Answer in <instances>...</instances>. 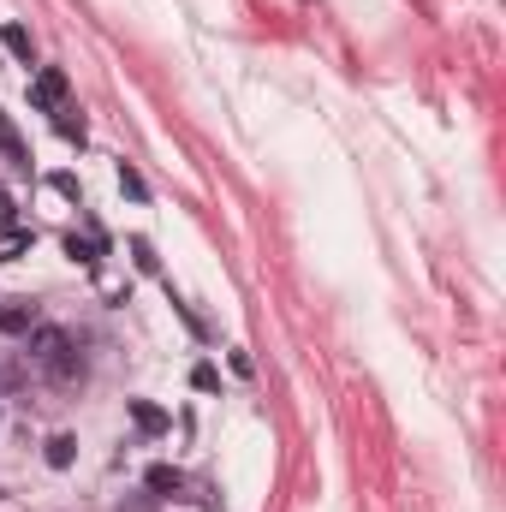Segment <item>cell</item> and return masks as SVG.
<instances>
[{
	"mask_svg": "<svg viewBox=\"0 0 506 512\" xmlns=\"http://www.w3.org/2000/svg\"><path fill=\"white\" fill-rule=\"evenodd\" d=\"M30 358L48 370V376H72L78 370V358H72V340H66V328H30Z\"/></svg>",
	"mask_w": 506,
	"mask_h": 512,
	"instance_id": "6da1fadb",
	"label": "cell"
},
{
	"mask_svg": "<svg viewBox=\"0 0 506 512\" xmlns=\"http://www.w3.org/2000/svg\"><path fill=\"white\" fill-rule=\"evenodd\" d=\"M30 102H36V108H60V102H66V72L42 66V72H36V84H30Z\"/></svg>",
	"mask_w": 506,
	"mask_h": 512,
	"instance_id": "7a4b0ae2",
	"label": "cell"
},
{
	"mask_svg": "<svg viewBox=\"0 0 506 512\" xmlns=\"http://www.w3.org/2000/svg\"><path fill=\"white\" fill-rule=\"evenodd\" d=\"M179 489H185V477H179L173 465H155V471H149V495H161V501H167V495H179Z\"/></svg>",
	"mask_w": 506,
	"mask_h": 512,
	"instance_id": "3957f363",
	"label": "cell"
},
{
	"mask_svg": "<svg viewBox=\"0 0 506 512\" xmlns=\"http://www.w3.org/2000/svg\"><path fill=\"white\" fill-rule=\"evenodd\" d=\"M0 328H6V334H30V328H36V310H30V304H6V310H0Z\"/></svg>",
	"mask_w": 506,
	"mask_h": 512,
	"instance_id": "277c9868",
	"label": "cell"
},
{
	"mask_svg": "<svg viewBox=\"0 0 506 512\" xmlns=\"http://www.w3.org/2000/svg\"><path fill=\"white\" fill-rule=\"evenodd\" d=\"M72 453H78V441H72V435H54V441H48V465H54V471H66V465H72Z\"/></svg>",
	"mask_w": 506,
	"mask_h": 512,
	"instance_id": "5b68a950",
	"label": "cell"
},
{
	"mask_svg": "<svg viewBox=\"0 0 506 512\" xmlns=\"http://www.w3.org/2000/svg\"><path fill=\"white\" fill-rule=\"evenodd\" d=\"M0 42H6L18 60H30V30H24V24H6V30H0Z\"/></svg>",
	"mask_w": 506,
	"mask_h": 512,
	"instance_id": "8992f818",
	"label": "cell"
},
{
	"mask_svg": "<svg viewBox=\"0 0 506 512\" xmlns=\"http://www.w3.org/2000/svg\"><path fill=\"white\" fill-rule=\"evenodd\" d=\"M0 149H6L18 167H30V161H24V143H18V131H12V120H6V114H0Z\"/></svg>",
	"mask_w": 506,
	"mask_h": 512,
	"instance_id": "52a82bcc",
	"label": "cell"
},
{
	"mask_svg": "<svg viewBox=\"0 0 506 512\" xmlns=\"http://www.w3.org/2000/svg\"><path fill=\"white\" fill-rule=\"evenodd\" d=\"M66 251H72V262H84V268H96V239H66Z\"/></svg>",
	"mask_w": 506,
	"mask_h": 512,
	"instance_id": "ba28073f",
	"label": "cell"
},
{
	"mask_svg": "<svg viewBox=\"0 0 506 512\" xmlns=\"http://www.w3.org/2000/svg\"><path fill=\"white\" fill-rule=\"evenodd\" d=\"M131 417H137V429H161L167 417L155 411V405H143V399H131Z\"/></svg>",
	"mask_w": 506,
	"mask_h": 512,
	"instance_id": "9c48e42d",
	"label": "cell"
},
{
	"mask_svg": "<svg viewBox=\"0 0 506 512\" xmlns=\"http://www.w3.org/2000/svg\"><path fill=\"white\" fill-rule=\"evenodd\" d=\"M12 227H18V203L0 191V233H12Z\"/></svg>",
	"mask_w": 506,
	"mask_h": 512,
	"instance_id": "30bf717a",
	"label": "cell"
},
{
	"mask_svg": "<svg viewBox=\"0 0 506 512\" xmlns=\"http://www.w3.org/2000/svg\"><path fill=\"white\" fill-rule=\"evenodd\" d=\"M60 137H72V143H84V120H72V114H66V120H60Z\"/></svg>",
	"mask_w": 506,
	"mask_h": 512,
	"instance_id": "8fae6325",
	"label": "cell"
}]
</instances>
